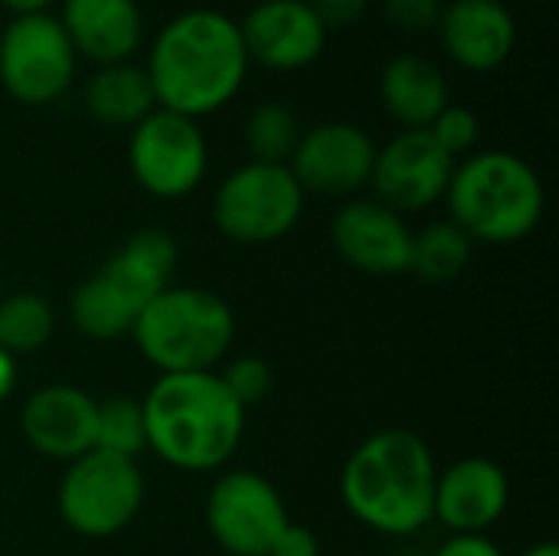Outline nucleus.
Segmentation results:
<instances>
[{"label":"nucleus","instance_id":"1","mask_svg":"<svg viewBox=\"0 0 559 556\" xmlns=\"http://www.w3.org/2000/svg\"><path fill=\"white\" fill-rule=\"evenodd\" d=\"M144 69L157 108L203 118L236 98L249 72V52L233 16L193 7L157 33Z\"/></svg>","mask_w":559,"mask_h":556},{"label":"nucleus","instance_id":"2","mask_svg":"<svg viewBox=\"0 0 559 556\" xmlns=\"http://www.w3.org/2000/svg\"><path fill=\"white\" fill-rule=\"evenodd\" d=\"M147 452L180 472L226 465L242 436L246 410L229 397L219 374H160L141 400Z\"/></svg>","mask_w":559,"mask_h":556},{"label":"nucleus","instance_id":"3","mask_svg":"<svg viewBox=\"0 0 559 556\" xmlns=\"http://www.w3.org/2000/svg\"><path fill=\"white\" fill-rule=\"evenodd\" d=\"M436 475V459L416 433L380 429L350 452L341 501L364 528L413 537L432 521Z\"/></svg>","mask_w":559,"mask_h":556},{"label":"nucleus","instance_id":"4","mask_svg":"<svg viewBox=\"0 0 559 556\" xmlns=\"http://www.w3.org/2000/svg\"><path fill=\"white\" fill-rule=\"evenodd\" d=\"M445 200L452 223L472 242L488 246L527 239L547 206L537 170L511 151H481L455 164Z\"/></svg>","mask_w":559,"mask_h":556},{"label":"nucleus","instance_id":"5","mask_svg":"<svg viewBox=\"0 0 559 556\" xmlns=\"http://www.w3.org/2000/svg\"><path fill=\"white\" fill-rule=\"evenodd\" d=\"M131 338L160 374H210L233 347L236 318L216 292L167 285L141 308Z\"/></svg>","mask_w":559,"mask_h":556},{"label":"nucleus","instance_id":"6","mask_svg":"<svg viewBox=\"0 0 559 556\" xmlns=\"http://www.w3.org/2000/svg\"><path fill=\"white\" fill-rule=\"evenodd\" d=\"M305 210V190L288 164L249 161L236 167L213 197V223L242 246H269L288 236Z\"/></svg>","mask_w":559,"mask_h":556},{"label":"nucleus","instance_id":"7","mask_svg":"<svg viewBox=\"0 0 559 556\" xmlns=\"http://www.w3.org/2000/svg\"><path fill=\"white\" fill-rule=\"evenodd\" d=\"M144 505V478L138 462L92 449L66 465L59 482V514L79 537L121 534Z\"/></svg>","mask_w":559,"mask_h":556},{"label":"nucleus","instance_id":"8","mask_svg":"<svg viewBox=\"0 0 559 556\" xmlns=\"http://www.w3.org/2000/svg\"><path fill=\"white\" fill-rule=\"evenodd\" d=\"M75 59L59 16H13L0 33V85L23 105L62 98L75 79Z\"/></svg>","mask_w":559,"mask_h":556},{"label":"nucleus","instance_id":"9","mask_svg":"<svg viewBox=\"0 0 559 556\" xmlns=\"http://www.w3.org/2000/svg\"><path fill=\"white\" fill-rule=\"evenodd\" d=\"M210 151L197 118L154 108L131 128L128 167L138 187L160 200H180L193 193L206 174Z\"/></svg>","mask_w":559,"mask_h":556},{"label":"nucleus","instance_id":"10","mask_svg":"<svg viewBox=\"0 0 559 556\" xmlns=\"http://www.w3.org/2000/svg\"><path fill=\"white\" fill-rule=\"evenodd\" d=\"M288 524L278 488L259 472H226L206 495V528L229 556H269Z\"/></svg>","mask_w":559,"mask_h":556},{"label":"nucleus","instance_id":"11","mask_svg":"<svg viewBox=\"0 0 559 556\" xmlns=\"http://www.w3.org/2000/svg\"><path fill=\"white\" fill-rule=\"evenodd\" d=\"M452 170L455 157L439 147L429 128H409L377 151L370 184L377 190V200L403 216L442 200Z\"/></svg>","mask_w":559,"mask_h":556},{"label":"nucleus","instance_id":"12","mask_svg":"<svg viewBox=\"0 0 559 556\" xmlns=\"http://www.w3.org/2000/svg\"><path fill=\"white\" fill-rule=\"evenodd\" d=\"M377 161L373 138L350 121H324L301 131V141L288 161L298 187L321 197H350L370 184Z\"/></svg>","mask_w":559,"mask_h":556},{"label":"nucleus","instance_id":"13","mask_svg":"<svg viewBox=\"0 0 559 556\" xmlns=\"http://www.w3.org/2000/svg\"><path fill=\"white\" fill-rule=\"evenodd\" d=\"M331 239L337 256L367 275L409 272L413 229L406 220L380 200H350L334 213Z\"/></svg>","mask_w":559,"mask_h":556},{"label":"nucleus","instance_id":"14","mask_svg":"<svg viewBox=\"0 0 559 556\" xmlns=\"http://www.w3.org/2000/svg\"><path fill=\"white\" fill-rule=\"evenodd\" d=\"M249 59L292 72L311 66L324 52L328 26L308 0H262L239 23Z\"/></svg>","mask_w":559,"mask_h":556},{"label":"nucleus","instance_id":"15","mask_svg":"<svg viewBox=\"0 0 559 556\" xmlns=\"http://www.w3.org/2000/svg\"><path fill=\"white\" fill-rule=\"evenodd\" d=\"M95 419L98 400L72 383H49L20 410V429L29 449L66 465L95 449Z\"/></svg>","mask_w":559,"mask_h":556},{"label":"nucleus","instance_id":"16","mask_svg":"<svg viewBox=\"0 0 559 556\" xmlns=\"http://www.w3.org/2000/svg\"><path fill=\"white\" fill-rule=\"evenodd\" d=\"M508 501V472L491 459L472 456L436 475L432 521H442L452 534H485L504 518Z\"/></svg>","mask_w":559,"mask_h":556},{"label":"nucleus","instance_id":"17","mask_svg":"<svg viewBox=\"0 0 559 556\" xmlns=\"http://www.w3.org/2000/svg\"><path fill=\"white\" fill-rule=\"evenodd\" d=\"M439 36L445 52L468 72L498 69L518 43L514 13L501 0H452L442 3Z\"/></svg>","mask_w":559,"mask_h":556},{"label":"nucleus","instance_id":"18","mask_svg":"<svg viewBox=\"0 0 559 556\" xmlns=\"http://www.w3.org/2000/svg\"><path fill=\"white\" fill-rule=\"evenodd\" d=\"M59 23L75 56L98 66L128 62L144 36L138 0H62Z\"/></svg>","mask_w":559,"mask_h":556},{"label":"nucleus","instance_id":"19","mask_svg":"<svg viewBox=\"0 0 559 556\" xmlns=\"http://www.w3.org/2000/svg\"><path fill=\"white\" fill-rule=\"evenodd\" d=\"M380 95L386 111L403 125V131L429 128L449 105V82L426 56L400 52L383 66Z\"/></svg>","mask_w":559,"mask_h":556},{"label":"nucleus","instance_id":"20","mask_svg":"<svg viewBox=\"0 0 559 556\" xmlns=\"http://www.w3.org/2000/svg\"><path fill=\"white\" fill-rule=\"evenodd\" d=\"M82 98L88 115L108 128H134L141 118H147L157 108L147 69L134 62L98 66L95 75L85 82Z\"/></svg>","mask_w":559,"mask_h":556},{"label":"nucleus","instance_id":"21","mask_svg":"<svg viewBox=\"0 0 559 556\" xmlns=\"http://www.w3.org/2000/svg\"><path fill=\"white\" fill-rule=\"evenodd\" d=\"M144 305L147 301H141L131 288H124L118 279H111L102 269L72 292L69 318L79 334L92 341H115V338L131 334Z\"/></svg>","mask_w":559,"mask_h":556},{"label":"nucleus","instance_id":"22","mask_svg":"<svg viewBox=\"0 0 559 556\" xmlns=\"http://www.w3.org/2000/svg\"><path fill=\"white\" fill-rule=\"evenodd\" d=\"M177 259H180V249L170 233L141 229L102 269L111 279H118L124 288H131L141 301H151L157 292H164L170 285Z\"/></svg>","mask_w":559,"mask_h":556},{"label":"nucleus","instance_id":"23","mask_svg":"<svg viewBox=\"0 0 559 556\" xmlns=\"http://www.w3.org/2000/svg\"><path fill=\"white\" fill-rule=\"evenodd\" d=\"M472 259V239L452 223H432L423 233H413V256H409V272L419 275L423 282L442 285L452 282L465 272Z\"/></svg>","mask_w":559,"mask_h":556},{"label":"nucleus","instance_id":"24","mask_svg":"<svg viewBox=\"0 0 559 556\" xmlns=\"http://www.w3.org/2000/svg\"><path fill=\"white\" fill-rule=\"evenodd\" d=\"M56 334V311L36 292H16L0 298V351L10 357L46 347Z\"/></svg>","mask_w":559,"mask_h":556},{"label":"nucleus","instance_id":"25","mask_svg":"<svg viewBox=\"0 0 559 556\" xmlns=\"http://www.w3.org/2000/svg\"><path fill=\"white\" fill-rule=\"evenodd\" d=\"M298 141V115L282 102H262L246 121V147L259 164H288Z\"/></svg>","mask_w":559,"mask_h":556},{"label":"nucleus","instance_id":"26","mask_svg":"<svg viewBox=\"0 0 559 556\" xmlns=\"http://www.w3.org/2000/svg\"><path fill=\"white\" fill-rule=\"evenodd\" d=\"M95 449L111 452L118 459H131V462H138V456L147 452V429H144L141 400L111 397V400L98 403Z\"/></svg>","mask_w":559,"mask_h":556},{"label":"nucleus","instance_id":"27","mask_svg":"<svg viewBox=\"0 0 559 556\" xmlns=\"http://www.w3.org/2000/svg\"><path fill=\"white\" fill-rule=\"evenodd\" d=\"M216 374H219L223 387L229 390V397H233L242 410L259 406V403L272 393V383H275L269 360L252 357V354H249V357H236L233 364H226V367L216 370Z\"/></svg>","mask_w":559,"mask_h":556},{"label":"nucleus","instance_id":"28","mask_svg":"<svg viewBox=\"0 0 559 556\" xmlns=\"http://www.w3.org/2000/svg\"><path fill=\"white\" fill-rule=\"evenodd\" d=\"M429 134L439 141V147H442L445 154L459 157V154H468V151L478 144V138H481V121H478V115H475L472 108H465V105H445V108L439 111V118L429 125Z\"/></svg>","mask_w":559,"mask_h":556},{"label":"nucleus","instance_id":"29","mask_svg":"<svg viewBox=\"0 0 559 556\" xmlns=\"http://www.w3.org/2000/svg\"><path fill=\"white\" fill-rule=\"evenodd\" d=\"M442 16V0H386V20L400 29L423 33Z\"/></svg>","mask_w":559,"mask_h":556},{"label":"nucleus","instance_id":"30","mask_svg":"<svg viewBox=\"0 0 559 556\" xmlns=\"http://www.w3.org/2000/svg\"><path fill=\"white\" fill-rule=\"evenodd\" d=\"M308 3L324 26H350L370 7V0H308Z\"/></svg>","mask_w":559,"mask_h":556},{"label":"nucleus","instance_id":"31","mask_svg":"<svg viewBox=\"0 0 559 556\" xmlns=\"http://www.w3.org/2000/svg\"><path fill=\"white\" fill-rule=\"evenodd\" d=\"M321 554V544H318V537H314V531H308L305 524H288L285 531H282V537L275 541V547H272V554L269 556H318Z\"/></svg>","mask_w":559,"mask_h":556},{"label":"nucleus","instance_id":"32","mask_svg":"<svg viewBox=\"0 0 559 556\" xmlns=\"http://www.w3.org/2000/svg\"><path fill=\"white\" fill-rule=\"evenodd\" d=\"M432 556H504L495 541L485 534H452L445 544H439Z\"/></svg>","mask_w":559,"mask_h":556},{"label":"nucleus","instance_id":"33","mask_svg":"<svg viewBox=\"0 0 559 556\" xmlns=\"http://www.w3.org/2000/svg\"><path fill=\"white\" fill-rule=\"evenodd\" d=\"M13 387H16V357L0 351V403L13 393Z\"/></svg>","mask_w":559,"mask_h":556},{"label":"nucleus","instance_id":"34","mask_svg":"<svg viewBox=\"0 0 559 556\" xmlns=\"http://www.w3.org/2000/svg\"><path fill=\"white\" fill-rule=\"evenodd\" d=\"M13 16H29V13H46L52 0H0Z\"/></svg>","mask_w":559,"mask_h":556},{"label":"nucleus","instance_id":"35","mask_svg":"<svg viewBox=\"0 0 559 556\" xmlns=\"http://www.w3.org/2000/svg\"><path fill=\"white\" fill-rule=\"evenodd\" d=\"M521 556H559V547L554 541H544V544H534V547H527Z\"/></svg>","mask_w":559,"mask_h":556}]
</instances>
